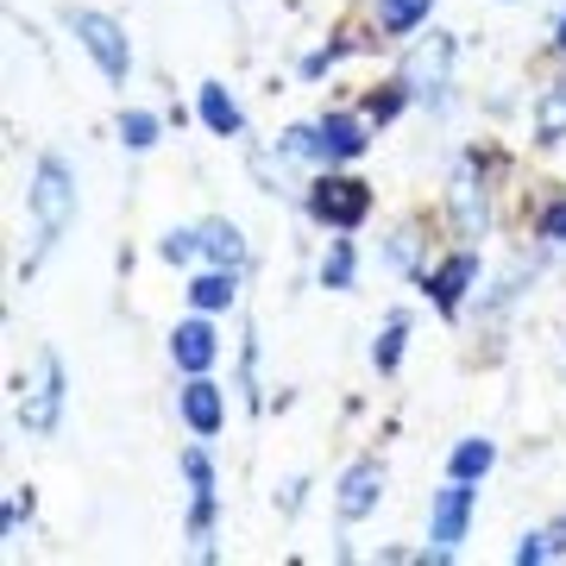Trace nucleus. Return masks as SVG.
I'll return each mask as SVG.
<instances>
[{
    "mask_svg": "<svg viewBox=\"0 0 566 566\" xmlns=\"http://www.w3.org/2000/svg\"><path fill=\"white\" fill-rule=\"evenodd\" d=\"M542 233L554 245H566V202H554V208H542Z\"/></svg>",
    "mask_w": 566,
    "mask_h": 566,
    "instance_id": "393cba45",
    "label": "nucleus"
},
{
    "mask_svg": "<svg viewBox=\"0 0 566 566\" xmlns=\"http://www.w3.org/2000/svg\"><path fill=\"white\" fill-rule=\"evenodd\" d=\"M25 516H32V497H25V491H13V497H7V535H20Z\"/></svg>",
    "mask_w": 566,
    "mask_h": 566,
    "instance_id": "a878e982",
    "label": "nucleus"
},
{
    "mask_svg": "<svg viewBox=\"0 0 566 566\" xmlns=\"http://www.w3.org/2000/svg\"><path fill=\"white\" fill-rule=\"evenodd\" d=\"M465 523H472V479H453L447 491H434V510H428V542L441 560L465 542Z\"/></svg>",
    "mask_w": 566,
    "mask_h": 566,
    "instance_id": "20e7f679",
    "label": "nucleus"
},
{
    "mask_svg": "<svg viewBox=\"0 0 566 566\" xmlns=\"http://www.w3.org/2000/svg\"><path fill=\"white\" fill-rule=\"evenodd\" d=\"M322 283L327 290H346V283H353V245L346 240H334V252L322 259Z\"/></svg>",
    "mask_w": 566,
    "mask_h": 566,
    "instance_id": "4be33fe9",
    "label": "nucleus"
},
{
    "mask_svg": "<svg viewBox=\"0 0 566 566\" xmlns=\"http://www.w3.org/2000/svg\"><path fill=\"white\" fill-rule=\"evenodd\" d=\"M308 214L322 227H359L365 214H371V189L365 182H353V177H322L315 189H308Z\"/></svg>",
    "mask_w": 566,
    "mask_h": 566,
    "instance_id": "7ed1b4c3",
    "label": "nucleus"
},
{
    "mask_svg": "<svg viewBox=\"0 0 566 566\" xmlns=\"http://www.w3.org/2000/svg\"><path fill=\"white\" fill-rule=\"evenodd\" d=\"M233 296H240V283H233V264H227V271H208V277L189 283V303L202 308V315H214V308H233Z\"/></svg>",
    "mask_w": 566,
    "mask_h": 566,
    "instance_id": "2eb2a0df",
    "label": "nucleus"
},
{
    "mask_svg": "<svg viewBox=\"0 0 566 566\" xmlns=\"http://www.w3.org/2000/svg\"><path fill=\"white\" fill-rule=\"evenodd\" d=\"M202 120L214 126L221 139H233V133H240V126H245V120H240V102L227 95L221 82H208V88H202Z\"/></svg>",
    "mask_w": 566,
    "mask_h": 566,
    "instance_id": "dca6fc26",
    "label": "nucleus"
},
{
    "mask_svg": "<svg viewBox=\"0 0 566 566\" xmlns=\"http://www.w3.org/2000/svg\"><path fill=\"white\" fill-rule=\"evenodd\" d=\"M403 82H397V88H385V95H371V102H365V114H371V120H397V107H403Z\"/></svg>",
    "mask_w": 566,
    "mask_h": 566,
    "instance_id": "b1692460",
    "label": "nucleus"
},
{
    "mask_svg": "<svg viewBox=\"0 0 566 566\" xmlns=\"http://www.w3.org/2000/svg\"><path fill=\"white\" fill-rule=\"evenodd\" d=\"M25 202H32V221H39V245H51L63 227L76 221V182L63 170V158H44L32 170V189H25Z\"/></svg>",
    "mask_w": 566,
    "mask_h": 566,
    "instance_id": "f257e3e1",
    "label": "nucleus"
},
{
    "mask_svg": "<svg viewBox=\"0 0 566 566\" xmlns=\"http://www.w3.org/2000/svg\"><path fill=\"white\" fill-rule=\"evenodd\" d=\"M378 497H385V465H378V460H359V465L340 479V497H334V510H340L346 523H359V516H371V510H378Z\"/></svg>",
    "mask_w": 566,
    "mask_h": 566,
    "instance_id": "0eeeda50",
    "label": "nucleus"
},
{
    "mask_svg": "<svg viewBox=\"0 0 566 566\" xmlns=\"http://www.w3.org/2000/svg\"><path fill=\"white\" fill-rule=\"evenodd\" d=\"M57 409H63V371H57V359H44L32 390L20 397V428L25 434H51L57 428Z\"/></svg>",
    "mask_w": 566,
    "mask_h": 566,
    "instance_id": "39448f33",
    "label": "nucleus"
},
{
    "mask_svg": "<svg viewBox=\"0 0 566 566\" xmlns=\"http://www.w3.org/2000/svg\"><path fill=\"white\" fill-rule=\"evenodd\" d=\"M428 7H434V0H371V13H378L385 32H416V25L428 20Z\"/></svg>",
    "mask_w": 566,
    "mask_h": 566,
    "instance_id": "f3484780",
    "label": "nucleus"
},
{
    "mask_svg": "<svg viewBox=\"0 0 566 566\" xmlns=\"http://www.w3.org/2000/svg\"><path fill=\"white\" fill-rule=\"evenodd\" d=\"M560 51H566V20H560Z\"/></svg>",
    "mask_w": 566,
    "mask_h": 566,
    "instance_id": "bb28decb",
    "label": "nucleus"
},
{
    "mask_svg": "<svg viewBox=\"0 0 566 566\" xmlns=\"http://www.w3.org/2000/svg\"><path fill=\"white\" fill-rule=\"evenodd\" d=\"M535 139L560 145L566 139V82H547L542 102H535Z\"/></svg>",
    "mask_w": 566,
    "mask_h": 566,
    "instance_id": "4468645a",
    "label": "nucleus"
},
{
    "mask_svg": "<svg viewBox=\"0 0 566 566\" xmlns=\"http://www.w3.org/2000/svg\"><path fill=\"white\" fill-rule=\"evenodd\" d=\"M479 277V264H472V252H460V259H447L434 277H428V290H434V303L441 308H460V296H465V283Z\"/></svg>",
    "mask_w": 566,
    "mask_h": 566,
    "instance_id": "ddd939ff",
    "label": "nucleus"
},
{
    "mask_svg": "<svg viewBox=\"0 0 566 566\" xmlns=\"http://www.w3.org/2000/svg\"><path fill=\"white\" fill-rule=\"evenodd\" d=\"M214 353H221V346H214V327L208 322H182L177 334H170V359H177L189 378H202L208 365H214Z\"/></svg>",
    "mask_w": 566,
    "mask_h": 566,
    "instance_id": "1a4fd4ad",
    "label": "nucleus"
},
{
    "mask_svg": "<svg viewBox=\"0 0 566 566\" xmlns=\"http://www.w3.org/2000/svg\"><path fill=\"white\" fill-rule=\"evenodd\" d=\"M70 32L82 39V51L102 63L107 82H126V70H133V51H126V32L107 13H88V7H70Z\"/></svg>",
    "mask_w": 566,
    "mask_h": 566,
    "instance_id": "f03ea898",
    "label": "nucleus"
},
{
    "mask_svg": "<svg viewBox=\"0 0 566 566\" xmlns=\"http://www.w3.org/2000/svg\"><path fill=\"white\" fill-rule=\"evenodd\" d=\"M491 460H497V447L491 441H460L453 447V479H485Z\"/></svg>",
    "mask_w": 566,
    "mask_h": 566,
    "instance_id": "6ab92c4d",
    "label": "nucleus"
},
{
    "mask_svg": "<svg viewBox=\"0 0 566 566\" xmlns=\"http://www.w3.org/2000/svg\"><path fill=\"white\" fill-rule=\"evenodd\" d=\"M182 472H189V485H196V516H189V528H196V547L208 554V516H214V465H208L202 447H189V453H182Z\"/></svg>",
    "mask_w": 566,
    "mask_h": 566,
    "instance_id": "9d476101",
    "label": "nucleus"
},
{
    "mask_svg": "<svg viewBox=\"0 0 566 566\" xmlns=\"http://www.w3.org/2000/svg\"><path fill=\"white\" fill-rule=\"evenodd\" d=\"M447 202H453V227H460L465 240H479V233H485V189H479V177H472V164H460V170H453Z\"/></svg>",
    "mask_w": 566,
    "mask_h": 566,
    "instance_id": "6e6552de",
    "label": "nucleus"
},
{
    "mask_svg": "<svg viewBox=\"0 0 566 566\" xmlns=\"http://www.w3.org/2000/svg\"><path fill=\"white\" fill-rule=\"evenodd\" d=\"M447 70H453V39L428 32V44H416L409 63H403V88H409V95H441Z\"/></svg>",
    "mask_w": 566,
    "mask_h": 566,
    "instance_id": "423d86ee",
    "label": "nucleus"
},
{
    "mask_svg": "<svg viewBox=\"0 0 566 566\" xmlns=\"http://www.w3.org/2000/svg\"><path fill=\"white\" fill-rule=\"evenodd\" d=\"M202 252H208L214 264H240V259H245L240 227H233V221H208V227H202Z\"/></svg>",
    "mask_w": 566,
    "mask_h": 566,
    "instance_id": "a211bd4d",
    "label": "nucleus"
},
{
    "mask_svg": "<svg viewBox=\"0 0 566 566\" xmlns=\"http://www.w3.org/2000/svg\"><path fill=\"white\" fill-rule=\"evenodd\" d=\"M120 139H126V151H151L158 145V120L133 107V114H120Z\"/></svg>",
    "mask_w": 566,
    "mask_h": 566,
    "instance_id": "412c9836",
    "label": "nucleus"
},
{
    "mask_svg": "<svg viewBox=\"0 0 566 566\" xmlns=\"http://www.w3.org/2000/svg\"><path fill=\"white\" fill-rule=\"evenodd\" d=\"M403 334H409V322L403 315H390L385 334H378V346H371V365H378V371H397V359H403Z\"/></svg>",
    "mask_w": 566,
    "mask_h": 566,
    "instance_id": "aec40b11",
    "label": "nucleus"
},
{
    "mask_svg": "<svg viewBox=\"0 0 566 566\" xmlns=\"http://www.w3.org/2000/svg\"><path fill=\"white\" fill-rule=\"evenodd\" d=\"M170 264H189L196 252H202V233H189V227H177V233H164V245H158Z\"/></svg>",
    "mask_w": 566,
    "mask_h": 566,
    "instance_id": "5701e85b",
    "label": "nucleus"
},
{
    "mask_svg": "<svg viewBox=\"0 0 566 566\" xmlns=\"http://www.w3.org/2000/svg\"><path fill=\"white\" fill-rule=\"evenodd\" d=\"M315 133H322V158H359L365 151V126L353 114H322Z\"/></svg>",
    "mask_w": 566,
    "mask_h": 566,
    "instance_id": "f8f14e48",
    "label": "nucleus"
},
{
    "mask_svg": "<svg viewBox=\"0 0 566 566\" xmlns=\"http://www.w3.org/2000/svg\"><path fill=\"white\" fill-rule=\"evenodd\" d=\"M182 422L196 428V434H221L227 403H221V390L208 385V378H189V390H182Z\"/></svg>",
    "mask_w": 566,
    "mask_h": 566,
    "instance_id": "9b49d317",
    "label": "nucleus"
}]
</instances>
